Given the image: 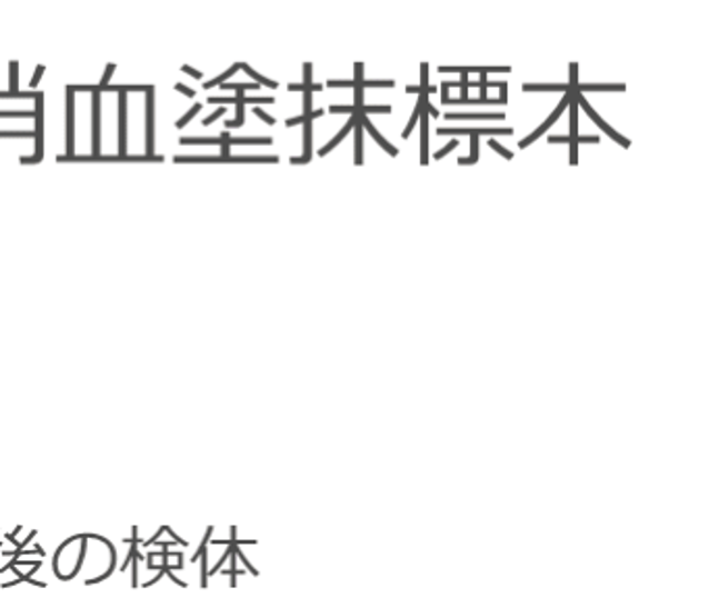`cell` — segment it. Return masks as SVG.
Returning a JSON list of instances; mask_svg holds the SVG:
<instances>
[{
	"mask_svg": "<svg viewBox=\"0 0 709 598\" xmlns=\"http://www.w3.org/2000/svg\"><path fill=\"white\" fill-rule=\"evenodd\" d=\"M88 532L86 535H76L71 538L63 540L59 545V549L54 552V559H52V571L59 580L69 582L73 578H78L83 569V561H86V552H88Z\"/></svg>",
	"mask_w": 709,
	"mask_h": 598,
	"instance_id": "cell-1",
	"label": "cell"
},
{
	"mask_svg": "<svg viewBox=\"0 0 709 598\" xmlns=\"http://www.w3.org/2000/svg\"><path fill=\"white\" fill-rule=\"evenodd\" d=\"M154 155V86L146 92V157Z\"/></svg>",
	"mask_w": 709,
	"mask_h": 598,
	"instance_id": "cell-2",
	"label": "cell"
},
{
	"mask_svg": "<svg viewBox=\"0 0 709 598\" xmlns=\"http://www.w3.org/2000/svg\"><path fill=\"white\" fill-rule=\"evenodd\" d=\"M76 96L67 88V157H73L76 152Z\"/></svg>",
	"mask_w": 709,
	"mask_h": 598,
	"instance_id": "cell-3",
	"label": "cell"
},
{
	"mask_svg": "<svg viewBox=\"0 0 709 598\" xmlns=\"http://www.w3.org/2000/svg\"><path fill=\"white\" fill-rule=\"evenodd\" d=\"M575 96H577V104H580V107H582V109L587 111V114L591 117V121H593V123H597V126L601 127L603 131H608V136H610V138H613L616 142L622 143V146H630L629 140H625V138H622L620 133H616L612 127L608 126V123H606V121H603V119H601V117H599V114H597V112L591 109V104H589V102L585 100V96L580 94V92H577V94Z\"/></svg>",
	"mask_w": 709,
	"mask_h": 598,
	"instance_id": "cell-4",
	"label": "cell"
},
{
	"mask_svg": "<svg viewBox=\"0 0 709 598\" xmlns=\"http://www.w3.org/2000/svg\"><path fill=\"white\" fill-rule=\"evenodd\" d=\"M439 136H450V133H487V136H512L515 129L512 127H500V129H451V127H439L437 129Z\"/></svg>",
	"mask_w": 709,
	"mask_h": 598,
	"instance_id": "cell-5",
	"label": "cell"
},
{
	"mask_svg": "<svg viewBox=\"0 0 709 598\" xmlns=\"http://www.w3.org/2000/svg\"><path fill=\"white\" fill-rule=\"evenodd\" d=\"M358 121H360V126H362V129H367V131L371 133L372 138H375L377 142L383 146V150H386L387 155H391V157H398V152H400V150H398L396 146H391V143L387 142L386 138H383V136H381V133L377 131V127L372 126L371 121H369V119H367L365 114H360V119H358Z\"/></svg>",
	"mask_w": 709,
	"mask_h": 598,
	"instance_id": "cell-6",
	"label": "cell"
},
{
	"mask_svg": "<svg viewBox=\"0 0 709 598\" xmlns=\"http://www.w3.org/2000/svg\"><path fill=\"white\" fill-rule=\"evenodd\" d=\"M625 83H577V92H622Z\"/></svg>",
	"mask_w": 709,
	"mask_h": 598,
	"instance_id": "cell-7",
	"label": "cell"
},
{
	"mask_svg": "<svg viewBox=\"0 0 709 598\" xmlns=\"http://www.w3.org/2000/svg\"><path fill=\"white\" fill-rule=\"evenodd\" d=\"M420 119V162L427 165L429 162V152H427V146H429V123H427V111H425V104H422V117Z\"/></svg>",
	"mask_w": 709,
	"mask_h": 598,
	"instance_id": "cell-8",
	"label": "cell"
},
{
	"mask_svg": "<svg viewBox=\"0 0 709 598\" xmlns=\"http://www.w3.org/2000/svg\"><path fill=\"white\" fill-rule=\"evenodd\" d=\"M358 119H360V112H354V114L350 117L348 126L343 127V129L339 131L338 136H336V138H333L331 142L327 143V146H324L322 150H319V155H321V157H324V155H329V152H331V150H333V148H336V146H338V143L341 142V140H343V138H346L348 133H350V129H354L356 123H358Z\"/></svg>",
	"mask_w": 709,
	"mask_h": 598,
	"instance_id": "cell-9",
	"label": "cell"
},
{
	"mask_svg": "<svg viewBox=\"0 0 709 598\" xmlns=\"http://www.w3.org/2000/svg\"><path fill=\"white\" fill-rule=\"evenodd\" d=\"M92 112H94V142H92V152L94 158L100 155V92L92 96Z\"/></svg>",
	"mask_w": 709,
	"mask_h": 598,
	"instance_id": "cell-10",
	"label": "cell"
},
{
	"mask_svg": "<svg viewBox=\"0 0 709 598\" xmlns=\"http://www.w3.org/2000/svg\"><path fill=\"white\" fill-rule=\"evenodd\" d=\"M448 119H503V112H448Z\"/></svg>",
	"mask_w": 709,
	"mask_h": 598,
	"instance_id": "cell-11",
	"label": "cell"
},
{
	"mask_svg": "<svg viewBox=\"0 0 709 598\" xmlns=\"http://www.w3.org/2000/svg\"><path fill=\"white\" fill-rule=\"evenodd\" d=\"M525 92L532 90H548V92H568V86L565 83H522Z\"/></svg>",
	"mask_w": 709,
	"mask_h": 598,
	"instance_id": "cell-12",
	"label": "cell"
},
{
	"mask_svg": "<svg viewBox=\"0 0 709 598\" xmlns=\"http://www.w3.org/2000/svg\"><path fill=\"white\" fill-rule=\"evenodd\" d=\"M479 160V133H470V157L460 158V165H472Z\"/></svg>",
	"mask_w": 709,
	"mask_h": 598,
	"instance_id": "cell-13",
	"label": "cell"
},
{
	"mask_svg": "<svg viewBox=\"0 0 709 598\" xmlns=\"http://www.w3.org/2000/svg\"><path fill=\"white\" fill-rule=\"evenodd\" d=\"M354 129H356L354 162L356 165H362V160H365V158H362V148H365V129H362V126H360V121L356 123Z\"/></svg>",
	"mask_w": 709,
	"mask_h": 598,
	"instance_id": "cell-14",
	"label": "cell"
},
{
	"mask_svg": "<svg viewBox=\"0 0 709 598\" xmlns=\"http://www.w3.org/2000/svg\"><path fill=\"white\" fill-rule=\"evenodd\" d=\"M200 557H202V566H200V586H202V588H209V564H207V561H209V547H204V549H202V555H200Z\"/></svg>",
	"mask_w": 709,
	"mask_h": 598,
	"instance_id": "cell-15",
	"label": "cell"
},
{
	"mask_svg": "<svg viewBox=\"0 0 709 598\" xmlns=\"http://www.w3.org/2000/svg\"><path fill=\"white\" fill-rule=\"evenodd\" d=\"M310 78H312V64L304 63V83H302L304 92H321V83H310Z\"/></svg>",
	"mask_w": 709,
	"mask_h": 598,
	"instance_id": "cell-16",
	"label": "cell"
},
{
	"mask_svg": "<svg viewBox=\"0 0 709 598\" xmlns=\"http://www.w3.org/2000/svg\"><path fill=\"white\" fill-rule=\"evenodd\" d=\"M242 69L243 71H246V73H248V76H250V78L252 79H257L258 83H262V86H269V88H277V86H279V83H277V81H273V79H267V78H262V76H260V73H257V71H254V69H252V67H248V64L242 63Z\"/></svg>",
	"mask_w": 709,
	"mask_h": 598,
	"instance_id": "cell-17",
	"label": "cell"
},
{
	"mask_svg": "<svg viewBox=\"0 0 709 598\" xmlns=\"http://www.w3.org/2000/svg\"><path fill=\"white\" fill-rule=\"evenodd\" d=\"M238 69H242V63H236L233 64V67H231V69H229V71H226L223 76H219V78L210 79L209 83H204V88H207V90H210V88H214V86H221V83H223L226 79L231 78V76H233V73H236Z\"/></svg>",
	"mask_w": 709,
	"mask_h": 598,
	"instance_id": "cell-18",
	"label": "cell"
},
{
	"mask_svg": "<svg viewBox=\"0 0 709 598\" xmlns=\"http://www.w3.org/2000/svg\"><path fill=\"white\" fill-rule=\"evenodd\" d=\"M181 146H186V143H204V146H214V143H219V146H223V140L221 138H181L179 140Z\"/></svg>",
	"mask_w": 709,
	"mask_h": 598,
	"instance_id": "cell-19",
	"label": "cell"
},
{
	"mask_svg": "<svg viewBox=\"0 0 709 598\" xmlns=\"http://www.w3.org/2000/svg\"><path fill=\"white\" fill-rule=\"evenodd\" d=\"M236 143H264V146H269V143H273V140L271 138H229L227 146H236Z\"/></svg>",
	"mask_w": 709,
	"mask_h": 598,
	"instance_id": "cell-20",
	"label": "cell"
},
{
	"mask_svg": "<svg viewBox=\"0 0 709 598\" xmlns=\"http://www.w3.org/2000/svg\"><path fill=\"white\" fill-rule=\"evenodd\" d=\"M548 129H549V123H543V126L537 127V129L532 131L531 136H529V138H525V140H520V142H518V146H520V148H527V146H529V143L535 142V140H537L539 136H543V133H546Z\"/></svg>",
	"mask_w": 709,
	"mask_h": 598,
	"instance_id": "cell-21",
	"label": "cell"
},
{
	"mask_svg": "<svg viewBox=\"0 0 709 598\" xmlns=\"http://www.w3.org/2000/svg\"><path fill=\"white\" fill-rule=\"evenodd\" d=\"M360 86H362V90L365 88H393L396 81H391V79H372V81H362Z\"/></svg>",
	"mask_w": 709,
	"mask_h": 598,
	"instance_id": "cell-22",
	"label": "cell"
},
{
	"mask_svg": "<svg viewBox=\"0 0 709 598\" xmlns=\"http://www.w3.org/2000/svg\"><path fill=\"white\" fill-rule=\"evenodd\" d=\"M221 88L223 90H236V92H240V90H257L258 83H221Z\"/></svg>",
	"mask_w": 709,
	"mask_h": 598,
	"instance_id": "cell-23",
	"label": "cell"
},
{
	"mask_svg": "<svg viewBox=\"0 0 709 598\" xmlns=\"http://www.w3.org/2000/svg\"><path fill=\"white\" fill-rule=\"evenodd\" d=\"M200 109H202V104H193L192 111L188 112V114H186V117H181V119H179L178 129H181V127L188 126V123H190V121H192L193 117H196V114H198V112H200Z\"/></svg>",
	"mask_w": 709,
	"mask_h": 598,
	"instance_id": "cell-24",
	"label": "cell"
},
{
	"mask_svg": "<svg viewBox=\"0 0 709 598\" xmlns=\"http://www.w3.org/2000/svg\"><path fill=\"white\" fill-rule=\"evenodd\" d=\"M113 73H114V64L113 63L107 64V73L102 76V81H100V83H98L97 86L98 92H102V90H104V88L109 86V79H111V76H113Z\"/></svg>",
	"mask_w": 709,
	"mask_h": 598,
	"instance_id": "cell-25",
	"label": "cell"
},
{
	"mask_svg": "<svg viewBox=\"0 0 709 598\" xmlns=\"http://www.w3.org/2000/svg\"><path fill=\"white\" fill-rule=\"evenodd\" d=\"M0 138H36L32 131H0Z\"/></svg>",
	"mask_w": 709,
	"mask_h": 598,
	"instance_id": "cell-26",
	"label": "cell"
},
{
	"mask_svg": "<svg viewBox=\"0 0 709 598\" xmlns=\"http://www.w3.org/2000/svg\"><path fill=\"white\" fill-rule=\"evenodd\" d=\"M327 86H331V88H354V81L352 79H329Z\"/></svg>",
	"mask_w": 709,
	"mask_h": 598,
	"instance_id": "cell-27",
	"label": "cell"
},
{
	"mask_svg": "<svg viewBox=\"0 0 709 598\" xmlns=\"http://www.w3.org/2000/svg\"><path fill=\"white\" fill-rule=\"evenodd\" d=\"M42 92H0V98H38Z\"/></svg>",
	"mask_w": 709,
	"mask_h": 598,
	"instance_id": "cell-28",
	"label": "cell"
},
{
	"mask_svg": "<svg viewBox=\"0 0 709 598\" xmlns=\"http://www.w3.org/2000/svg\"><path fill=\"white\" fill-rule=\"evenodd\" d=\"M164 532L173 538V542H178L179 547H183V549H188L190 547V542L186 540V538H179L178 532H173V528H169V526H164Z\"/></svg>",
	"mask_w": 709,
	"mask_h": 598,
	"instance_id": "cell-29",
	"label": "cell"
},
{
	"mask_svg": "<svg viewBox=\"0 0 709 598\" xmlns=\"http://www.w3.org/2000/svg\"><path fill=\"white\" fill-rule=\"evenodd\" d=\"M9 67H11V92H19V81H17V69H19V64H17V61H11Z\"/></svg>",
	"mask_w": 709,
	"mask_h": 598,
	"instance_id": "cell-30",
	"label": "cell"
},
{
	"mask_svg": "<svg viewBox=\"0 0 709 598\" xmlns=\"http://www.w3.org/2000/svg\"><path fill=\"white\" fill-rule=\"evenodd\" d=\"M489 146H491V148H493V150H496V152H500L501 157H503V158H512V157H515V155H512V152H510V150H506V148H503V146H501L500 142H496V140H493V138H491V140H489Z\"/></svg>",
	"mask_w": 709,
	"mask_h": 598,
	"instance_id": "cell-31",
	"label": "cell"
},
{
	"mask_svg": "<svg viewBox=\"0 0 709 598\" xmlns=\"http://www.w3.org/2000/svg\"><path fill=\"white\" fill-rule=\"evenodd\" d=\"M129 567H131V588L136 590V588H138V559H136V557L131 559Z\"/></svg>",
	"mask_w": 709,
	"mask_h": 598,
	"instance_id": "cell-32",
	"label": "cell"
},
{
	"mask_svg": "<svg viewBox=\"0 0 709 598\" xmlns=\"http://www.w3.org/2000/svg\"><path fill=\"white\" fill-rule=\"evenodd\" d=\"M273 98H246L243 96V104H273Z\"/></svg>",
	"mask_w": 709,
	"mask_h": 598,
	"instance_id": "cell-33",
	"label": "cell"
},
{
	"mask_svg": "<svg viewBox=\"0 0 709 598\" xmlns=\"http://www.w3.org/2000/svg\"><path fill=\"white\" fill-rule=\"evenodd\" d=\"M226 114V107H219V111L212 112L210 117H207L204 121H202V126H210V123H214L219 117H223Z\"/></svg>",
	"mask_w": 709,
	"mask_h": 598,
	"instance_id": "cell-34",
	"label": "cell"
},
{
	"mask_svg": "<svg viewBox=\"0 0 709 598\" xmlns=\"http://www.w3.org/2000/svg\"><path fill=\"white\" fill-rule=\"evenodd\" d=\"M0 117H11V119L19 117V119H23V117H36V114L30 111H0Z\"/></svg>",
	"mask_w": 709,
	"mask_h": 598,
	"instance_id": "cell-35",
	"label": "cell"
},
{
	"mask_svg": "<svg viewBox=\"0 0 709 598\" xmlns=\"http://www.w3.org/2000/svg\"><path fill=\"white\" fill-rule=\"evenodd\" d=\"M44 71H47V67H44V64H38V69H36V73H33L32 81H30V86H32V88H36V86L40 83V78L44 76Z\"/></svg>",
	"mask_w": 709,
	"mask_h": 598,
	"instance_id": "cell-36",
	"label": "cell"
},
{
	"mask_svg": "<svg viewBox=\"0 0 709 598\" xmlns=\"http://www.w3.org/2000/svg\"><path fill=\"white\" fill-rule=\"evenodd\" d=\"M238 559H240V561H242L243 566H246V571H250V574H252V576H258V571L257 569H254V567L250 566V561H248V559H246V557H243V552L242 549H240V547H238Z\"/></svg>",
	"mask_w": 709,
	"mask_h": 598,
	"instance_id": "cell-37",
	"label": "cell"
},
{
	"mask_svg": "<svg viewBox=\"0 0 709 598\" xmlns=\"http://www.w3.org/2000/svg\"><path fill=\"white\" fill-rule=\"evenodd\" d=\"M496 86L500 88V104H506V102H508V83H506V81H498Z\"/></svg>",
	"mask_w": 709,
	"mask_h": 598,
	"instance_id": "cell-38",
	"label": "cell"
},
{
	"mask_svg": "<svg viewBox=\"0 0 709 598\" xmlns=\"http://www.w3.org/2000/svg\"><path fill=\"white\" fill-rule=\"evenodd\" d=\"M164 576H169V578H171V582L178 584L179 588H188V582H181V580H179L178 576H176V574H173V571H171V566H169V567H167V569H164Z\"/></svg>",
	"mask_w": 709,
	"mask_h": 598,
	"instance_id": "cell-39",
	"label": "cell"
},
{
	"mask_svg": "<svg viewBox=\"0 0 709 598\" xmlns=\"http://www.w3.org/2000/svg\"><path fill=\"white\" fill-rule=\"evenodd\" d=\"M254 114H257V117H260V119H262L264 123H269V126H274L273 117H269V114L262 111V109H258V107H254Z\"/></svg>",
	"mask_w": 709,
	"mask_h": 598,
	"instance_id": "cell-40",
	"label": "cell"
},
{
	"mask_svg": "<svg viewBox=\"0 0 709 598\" xmlns=\"http://www.w3.org/2000/svg\"><path fill=\"white\" fill-rule=\"evenodd\" d=\"M456 146H458V142H456V140H451V142L448 143V146H446V148H441V150H439V152H437L436 158H443V157H446V155H450L451 150H453V148H456Z\"/></svg>",
	"mask_w": 709,
	"mask_h": 598,
	"instance_id": "cell-41",
	"label": "cell"
},
{
	"mask_svg": "<svg viewBox=\"0 0 709 598\" xmlns=\"http://www.w3.org/2000/svg\"><path fill=\"white\" fill-rule=\"evenodd\" d=\"M181 71H183V73H190V76L196 79L202 78V73H200V71H196V69H192L190 64H183V67H181Z\"/></svg>",
	"mask_w": 709,
	"mask_h": 598,
	"instance_id": "cell-42",
	"label": "cell"
},
{
	"mask_svg": "<svg viewBox=\"0 0 709 598\" xmlns=\"http://www.w3.org/2000/svg\"><path fill=\"white\" fill-rule=\"evenodd\" d=\"M161 535H164V526H161V528H159V532H154V535H152V538H150V540H146L144 547H150V545H154V542H157V540L161 538Z\"/></svg>",
	"mask_w": 709,
	"mask_h": 598,
	"instance_id": "cell-43",
	"label": "cell"
},
{
	"mask_svg": "<svg viewBox=\"0 0 709 598\" xmlns=\"http://www.w3.org/2000/svg\"><path fill=\"white\" fill-rule=\"evenodd\" d=\"M176 90H178V92H181V94L190 96V98H193V96H196V92H193V90H190V88H186L183 83H176Z\"/></svg>",
	"mask_w": 709,
	"mask_h": 598,
	"instance_id": "cell-44",
	"label": "cell"
},
{
	"mask_svg": "<svg viewBox=\"0 0 709 598\" xmlns=\"http://www.w3.org/2000/svg\"><path fill=\"white\" fill-rule=\"evenodd\" d=\"M549 142L551 143H570V138H568V136H560V138H558V136H551V138H549Z\"/></svg>",
	"mask_w": 709,
	"mask_h": 598,
	"instance_id": "cell-45",
	"label": "cell"
},
{
	"mask_svg": "<svg viewBox=\"0 0 709 598\" xmlns=\"http://www.w3.org/2000/svg\"><path fill=\"white\" fill-rule=\"evenodd\" d=\"M331 112H350V114H354V107H331Z\"/></svg>",
	"mask_w": 709,
	"mask_h": 598,
	"instance_id": "cell-46",
	"label": "cell"
},
{
	"mask_svg": "<svg viewBox=\"0 0 709 598\" xmlns=\"http://www.w3.org/2000/svg\"><path fill=\"white\" fill-rule=\"evenodd\" d=\"M298 123H304V117H293V119L286 121V126L288 127L298 126Z\"/></svg>",
	"mask_w": 709,
	"mask_h": 598,
	"instance_id": "cell-47",
	"label": "cell"
},
{
	"mask_svg": "<svg viewBox=\"0 0 709 598\" xmlns=\"http://www.w3.org/2000/svg\"><path fill=\"white\" fill-rule=\"evenodd\" d=\"M288 88H290V92H304V86H302V83H290Z\"/></svg>",
	"mask_w": 709,
	"mask_h": 598,
	"instance_id": "cell-48",
	"label": "cell"
},
{
	"mask_svg": "<svg viewBox=\"0 0 709 598\" xmlns=\"http://www.w3.org/2000/svg\"><path fill=\"white\" fill-rule=\"evenodd\" d=\"M406 92H408V94H415V92H420V88L419 86H408Z\"/></svg>",
	"mask_w": 709,
	"mask_h": 598,
	"instance_id": "cell-49",
	"label": "cell"
},
{
	"mask_svg": "<svg viewBox=\"0 0 709 598\" xmlns=\"http://www.w3.org/2000/svg\"><path fill=\"white\" fill-rule=\"evenodd\" d=\"M28 584H32V586H38V588H47V582H38V580H33V578H30V580H28Z\"/></svg>",
	"mask_w": 709,
	"mask_h": 598,
	"instance_id": "cell-50",
	"label": "cell"
},
{
	"mask_svg": "<svg viewBox=\"0 0 709 598\" xmlns=\"http://www.w3.org/2000/svg\"><path fill=\"white\" fill-rule=\"evenodd\" d=\"M17 584H21L19 582V578H16L13 582H2V588H11V586H17Z\"/></svg>",
	"mask_w": 709,
	"mask_h": 598,
	"instance_id": "cell-51",
	"label": "cell"
},
{
	"mask_svg": "<svg viewBox=\"0 0 709 598\" xmlns=\"http://www.w3.org/2000/svg\"><path fill=\"white\" fill-rule=\"evenodd\" d=\"M0 549H2V542H0Z\"/></svg>",
	"mask_w": 709,
	"mask_h": 598,
	"instance_id": "cell-52",
	"label": "cell"
}]
</instances>
